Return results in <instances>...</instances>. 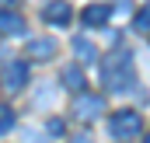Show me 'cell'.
I'll return each instance as SVG.
<instances>
[{"mask_svg": "<svg viewBox=\"0 0 150 143\" xmlns=\"http://www.w3.org/2000/svg\"><path fill=\"white\" fill-rule=\"evenodd\" d=\"M98 77H101V87H105V91H115V94L129 91V84H133V77H136L133 52H129V49H112L108 56H101Z\"/></svg>", "mask_w": 150, "mask_h": 143, "instance_id": "6da1fadb", "label": "cell"}, {"mask_svg": "<svg viewBox=\"0 0 150 143\" xmlns=\"http://www.w3.org/2000/svg\"><path fill=\"white\" fill-rule=\"evenodd\" d=\"M70 115L80 119V122H94L105 115V98L94 94V91H77L74 101H70Z\"/></svg>", "mask_w": 150, "mask_h": 143, "instance_id": "7a4b0ae2", "label": "cell"}, {"mask_svg": "<svg viewBox=\"0 0 150 143\" xmlns=\"http://www.w3.org/2000/svg\"><path fill=\"white\" fill-rule=\"evenodd\" d=\"M108 129H112L115 140H129V136H140V133H143V119H140L136 112L122 108V112H115L112 119H108Z\"/></svg>", "mask_w": 150, "mask_h": 143, "instance_id": "3957f363", "label": "cell"}, {"mask_svg": "<svg viewBox=\"0 0 150 143\" xmlns=\"http://www.w3.org/2000/svg\"><path fill=\"white\" fill-rule=\"evenodd\" d=\"M25 84H28V59H11V63H4V73H0V87H4L7 94L21 91Z\"/></svg>", "mask_w": 150, "mask_h": 143, "instance_id": "277c9868", "label": "cell"}, {"mask_svg": "<svg viewBox=\"0 0 150 143\" xmlns=\"http://www.w3.org/2000/svg\"><path fill=\"white\" fill-rule=\"evenodd\" d=\"M56 38H49V35H38V38H28V45H25V56L28 59H52L56 56Z\"/></svg>", "mask_w": 150, "mask_h": 143, "instance_id": "5b68a950", "label": "cell"}, {"mask_svg": "<svg viewBox=\"0 0 150 143\" xmlns=\"http://www.w3.org/2000/svg\"><path fill=\"white\" fill-rule=\"evenodd\" d=\"M11 35H25V18L18 11L0 7V38H11Z\"/></svg>", "mask_w": 150, "mask_h": 143, "instance_id": "8992f818", "label": "cell"}, {"mask_svg": "<svg viewBox=\"0 0 150 143\" xmlns=\"http://www.w3.org/2000/svg\"><path fill=\"white\" fill-rule=\"evenodd\" d=\"M42 18H45V25H67L74 18V7L67 0H52L49 7H42Z\"/></svg>", "mask_w": 150, "mask_h": 143, "instance_id": "52a82bcc", "label": "cell"}, {"mask_svg": "<svg viewBox=\"0 0 150 143\" xmlns=\"http://www.w3.org/2000/svg\"><path fill=\"white\" fill-rule=\"evenodd\" d=\"M108 18H112V7H108V4H91V7H84V25H91V28L108 25Z\"/></svg>", "mask_w": 150, "mask_h": 143, "instance_id": "ba28073f", "label": "cell"}, {"mask_svg": "<svg viewBox=\"0 0 150 143\" xmlns=\"http://www.w3.org/2000/svg\"><path fill=\"white\" fill-rule=\"evenodd\" d=\"M59 80H63V87H70V91H84V70L77 67V63H70V67H63V73H59Z\"/></svg>", "mask_w": 150, "mask_h": 143, "instance_id": "9c48e42d", "label": "cell"}, {"mask_svg": "<svg viewBox=\"0 0 150 143\" xmlns=\"http://www.w3.org/2000/svg\"><path fill=\"white\" fill-rule=\"evenodd\" d=\"M74 52L84 59V63H98V52H94V45H91L87 38H74Z\"/></svg>", "mask_w": 150, "mask_h": 143, "instance_id": "30bf717a", "label": "cell"}, {"mask_svg": "<svg viewBox=\"0 0 150 143\" xmlns=\"http://www.w3.org/2000/svg\"><path fill=\"white\" fill-rule=\"evenodd\" d=\"M133 28H136L140 35H150V7H143V11L133 18Z\"/></svg>", "mask_w": 150, "mask_h": 143, "instance_id": "8fae6325", "label": "cell"}, {"mask_svg": "<svg viewBox=\"0 0 150 143\" xmlns=\"http://www.w3.org/2000/svg\"><path fill=\"white\" fill-rule=\"evenodd\" d=\"M11 126H14V108H11V105H0V136H4Z\"/></svg>", "mask_w": 150, "mask_h": 143, "instance_id": "7c38bea8", "label": "cell"}, {"mask_svg": "<svg viewBox=\"0 0 150 143\" xmlns=\"http://www.w3.org/2000/svg\"><path fill=\"white\" fill-rule=\"evenodd\" d=\"M74 143H94V136L84 129V133H77V136H74Z\"/></svg>", "mask_w": 150, "mask_h": 143, "instance_id": "4fadbf2b", "label": "cell"}, {"mask_svg": "<svg viewBox=\"0 0 150 143\" xmlns=\"http://www.w3.org/2000/svg\"><path fill=\"white\" fill-rule=\"evenodd\" d=\"M49 133H52V136H59V133H63V122H59V119H52V122H49Z\"/></svg>", "mask_w": 150, "mask_h": 143, "instance_id": "5bb4252c", "label": "cell"}, {"mask_svg": "<svg viewBox=\"0 0 150 143\" xmlns=\"http://www.w3.org/2000/svg\"><path fill=\"white\" fill-rule=\"evenodd\" d=\"M143 143H150V133H147V136H143Z\"/></svg>", "mask_w": 150, "mask_h": 143, "instance_id": "9a60e30c", "label": "cell"}, {"mask_svg": "<svg viewBox=\"0 0 150 143\" xmlns=\"http://www.w3.org/2000/svg\"><path fill=\"white\" fill-rule=\"evenodd\" d=\"M0 4H7V0H0Z\"/></svg>", "mask_w": 150, "mask_h": 143, "instance_id": "2e32d148", "label": "cell"}]
</instances>
